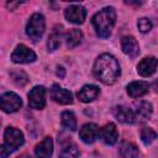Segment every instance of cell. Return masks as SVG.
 <instances>
[{"label":"cell","mask_w":158,"mask_h":158,"mask_svg":"<svg viewBox=\"0 0 158 158\" xmlns=\"http://www.w3.org/2000/svg\"><path fill=\"white\" fill-rule=\"evenodd\" d=\"M93 74L98 80L106 85L115 84L121 74L120 64L114 56L109 53H102L95 59Z\"/></svg>","instance_id":"6da1fadb"},{"label":"cell","mask_w":158,"mask_h":158,"mask_svg":"<svg viewBox=\"0 0 158 158\" xmlns=\"http://www.w3.org/2000/svg\"><path fill=\"white\" fill-rule=\"evenodd\" d=\"M116 22V11L114 7L107 6L101 9L93 16L91 23L94 26L95 33L101 38H107L111 35V31Z\"/></svg>","instance_id":"7a4b0ae2"},{"label":"cell","mask_w":158,"mask_h":158,"mask_svg":"<svg viewBox=\"0 0 158 158\" xmlns=\"http://www.w3.org/2000/svg\"><path fill=\"white\" fill-rule=\"evenodd\" d=\"M44 30H46V21H44V16L42 14H33L28 22H27V26H26V33L27 36L33 41V42H37L42 38L43 33H44Z\"/></svg>","instance_id":"3957f363"},{"label":"cell","mask_w":158,"mask_h":158,"mask_svg":"<svg viewBox=\"0 0 158 158\" xmlns=\"http://www.w3.org/2000/svg\"><path fill=\"white\" fill-rule=\"evenodd\" d=\"M21 105H22V100L16 93L7 91L0 96V109L4 112L7 114L16 112L21 107Z\"/></svg>","instance_id":"277c9868"},{"label":"cell","mask_w":158,"mask_h":158,"mask_svg":"<svg viewBox=\"0 0 158 158\" xmlns=\"http://www.w3.org/2000/svg\"><path fill=\"white\" fill-rule=\"evenodd\" d=\"M11 59L14 63L25 64V63L35 62L37 59V56L32 49H30L25 44H17L16 48L14 49L12 54H11Z\"/></svg>","instance_id":"5b68a950"},{"label":"cell","mask_w":158,"mask_h":158,"mask_svg":"<svg viewBox=\"0 0 158 158\" xmlns=\"http://www.w3.org/2000/svg\"><path fill=\"white\" fill-rule=\"evenodd\" d=\"M4 139H5V144L7 147H10L14 151H16L17 148H20L23 142H25V138H23V133L15 128V127H7L4 132Z\"/></svg>","instance_id":"8992f818"},{"label":"cell","mask_w":158,"mask_h":158,"mask_svg":"<svg viewBox=\"0 0 158 158\" xmlns=\"http://www.w3.org/2000/svg\"><path fill=\"white\" fill-rule=\"evenodd\" d=\"M28 104L32 109L42 110L46 106V89L42 85H36L28 93Z\"/></svg>","instance_id":"52a82bcc"},{"label":"cell","mask_w":158,"mask_h":158,"mask_svg":"<svg viewBox=\"0 0 158 158\" xmlns=\"http://www.w3.org/2000/svg\"><path fill=\"white\" fill-rule=\"evenodd\" d=\"M64 16L69 22L75 23V25H80L84 22L85 17H86V10L80 5H72V6L65 9Z\"/></svg>","instance_id":"ba28073f"},{"label":"cell","mask_w":158,"mask_h":158,"mask_svg":"<svg viewBox=\"0 0 158 158\" xmlns=\"http://www.w3.org/2000/svg\"><path fill=\"white\" fill-rule=\"evenodd\" d=\"M99 136L104 143H106L109 146L115 144L118 139V131L116 128V125L112 122L106 123L102 128L99 130Z\"/></svg>","instance_id":"9c48e42d"},{"label":"cell","mask_w":158,"mask_h":158,"mask_svg":"<svg viewBox=\"0 0 158 158\" xmlns=\"http://www.w3.org/2000/svg\"><path fill=\"white\" fill-rule=\"evenodd\" d=\"M51 96L56 102L62 105H69L73 102V94L69 90L59 86L58 84H53L51 89Z\"/></svg>","instance_id":"30bf717a"},{"label":"cell","mask_w":158,"mask_h":158,"mask_svg":"<svg viewBox=\"0 0 158 158\" xmlns=\"http://www.w3.org/2000/svg\"><path fill=\"white\" fill-rule=\"evenodd\" d=\"M98 136H99V126L96 123H93V122L83 125L80 131H79L80 139L84 143H88V144L94 143L95 139L98 138Z\"/></svg>","instance_id":"8fae6325"},{"label":"cell","mask_w":158,"mask_h":158,"mask_svg":"<svg viewBox=\"0 0 158 158\" xmlns=\"http://www.w3.org/2000/svg\"><path fill=\"white\" fill-rule=\"evenodd\" d=\"M112 114L115 118L122 123H133L136 121V116L133 111L123 105H117L112 109Z\"/></svg>","instance_id":"7c38bea8"},{"label":"cell","mask_w":158,"mask_h":158,"mask_svg":"<svg viewBox=\"0 0 158 158\" xmlns=\"http://www.w3.org/2000/svg\"><path fill=\"white\" fill-rule=\"evenodd\" d=\"M100 94V89L94 84H86L84 85L78 93L77 96L81 102H90L95 100Z\"/></svg>","instance_id":"4fadbf2b"},{"label":"cell","mask_w":158,"mask_h":158,"mask_svg":"<svg viewBox=\"0 0 158 158\" xmlns=\"http://www.w3.org/2000/svg\"><path fill=\"white\" fill-rule=\"evenodd\" d=\"M121 48L125 54H127L131 58H135L139 53V47L133 36H125L121 40Z\"/></svg>","instance_id":"5bb4252c"},{"label":"cell","mask_w":158,"mask_h":158,"mask_svg":"<svg viewBox=\"0 0 158 158\" xmlns=\"http://www.w3.org/2000/svg\"><path fill=\"white\" fill-rule=\"evenodd\" d=\"M157 69V59L154 57H147L143 58L138 65H137V72L141 77H151Z\"/></svg>","instance_id":"9a60e30c"},{"label":"cell","mask_w":158,"mask_h":158,"mask_svg":"<svg viewBox=\"0 0 158 158\" xmlns=\"http://www.w3.org/2000/svg\"><path fill=\"white\" fill-rule=\"evenodd\" d=\"M53 153V141L51 137H46L35 148V154L37 158H51Z\"/></svg>","instance_id":"2e32d148"},{"label":"cell","mask_w":158,"mask_h":158,"mask_svg":"<svg viewBox=\"0 0 158 158\" xmlns=\"http://www.w3.org/2000/svg\"><path fill=\"white\" fill-rule=\"evenodd\" d=\"M127 94L131 98H141L148 93L149 85L146 81H132L127 85Z\"/></svg>","instance_id":"e0dca14e"},{"label":"cell","mask_w":158,"mask_h":158,"mask_svg":"<svg viewBox=\"0 0 158 158\" xmlns=\"http://www.w3.org/2000/svg\"><path fill=\"white\" fill-rule=\"evenodd\" d=\"M136 118H148L152 114V105L148 101H138L135 104V111H133Z\"/></svg>","instance_id":"ac0fdd59"},{"label":"cell","mask_w":158,"mask_h":158,"mask_svg":"<svg viewBox=\"0 0 158 158\" xmlns=\"http://www.w3.org/2000/svg\"><path fill=\"white\" fill-rule=\"evenodd\" d=\"M120 153L123 158H138L139 149L137 148L136 144L131 142H123L120 146Z\"/></svg>","instance_id":"d6986e66"},{"label":"cell","mask_w":158,"mask_h":158,"mask_svg":"<svg viewBox=\"0 0 158 158\" xmlns=\"http://www.w3.org/2000/svg\"><path fill=\"white\" fill-rule=\"evenodd\" d=\"M60 121H62V126L64 128L70 130V131L77 130V118L72 111H63L62 116H60Z\"/></svg>","instance_id":"ffe728a7"},{"label":"cell","mask_w":158,"mask_h":158,"mask_svg":"<svg viewBox=\"0 0 158 158\" xmlns=\"http://www.w3.org/2000/svg\"><path fill=\"white\" fill-rule=\"evenodd\" d=\"M65 38H67V44H68V47H69V48H74V47H77V46L81 42V40H83V33H81V31L78 30V28H72V30L67 33Z\"/></svg>","instance_id":"44dd1931"},{"label":"cell","mask_w":158,"mask_h":158,"mask_svg":"<svg viewBox=\"0 0 158 158\" xmlns=\"http://www.w3.org/2000/svg\"><path fill=\"white\" fill-rule=\"evenodd\" d=\"M79 154L80 152L75 144H68L62 149L59 158H78Z\"/></svg>","instance_id":"7402d4cb"},{"label":"cell","mask_w":158,"mask_h":158,"mask_svg":"<svg viewBox=\"0 0 158 158\" xmlns=\"http://www.w3.org/2000/svg\"><path fill=\"white\" fill-rule=\"evenodd\" d=\"M156 138H157V133H156L154 130H152L149 127L142 128V131H141V139H142V142L144 144H151Z\"/></svg>","instance_id":"603a6c76"},{"label":"cell","mask_w":158,"mask_h":158,"mask_svg":"<svg viewBox=\"0 0 158 158\" xmlns=\"http://www.w3.org/2000/svg\"><path fill=\"white\" fill-rule=\"evenodd\" d=\"M60 37H62V35H60L59 32H57V31H54V32L49 36V38H48V43H47V46H48V51L53 52V51H56V49L60 46Z\"/></svg>","instance_id":"cb8c5ba5"},{"label":"cell","mask_w":158,"mask_h":158,"mask_svg":"<svg viewBox=\"0 0 158 158\" xmlns=\"http://www.w3.org/2000/svg\"><path fill=\"white\" fill-rule=\"evenodd\" d=\"M11 77H12V80H14L17 85H20V86L25 85V84L28 81V78H27L26 73H23L22 70H15V72H12V73H11Z\"/></svg>","instance_id":"d4e9b609"},{"label":"cell","mask_w":158,"mask_h":158,"mask_svg":"<svg viewBox=\"0 0 158 158\" xmlns=\"http://www.w3.org/2000/svg\"><path fill=\"white\" fill-rule=\"evenodd\" d=\"M137 27H138V30H139L142 33H146V32H149V31L152 30V22H151L148 19L142 17V19L138 20Z\"/></svg>","instance_id":"484cf974"},{"label":"cell","mask_w":158,"mask_h":158,"mask_svg":"<svg viewBox=\"0 0 158 158\" xmlns=\"http://www.w3.org/2000/svg\"><path fill=\"white\" fill-rule=\"evenodd\" d=\"M10 153H12V149L10 147H7L5 143L0 144V158H7Z\"/></svg>","instance_id":"4316f807"},{"label":"cell","mask_w":158,"mask_h":158,"mask_svg":"<svg viewBox=\"0 0 158 158\" xmlns=\"http://www.w3.org/2000/svg\"><path fill=\"white\" fill-rule=\"evenodd\" d=\"M57 75H58L59 78H64V75H65V70H64L63 67H58V68H57Z\"/></svg>","instance_id":"83f0119b"},{"label":"cell","mask_w":158,"mask_h":158,"mask_svg":"<svg viewBox=\"0 0 158 158\" xmlns=\"http://www.w3.org/2000/svg\"><path fill=\"white\" fill-rule=\"evenodd\" d=\"M20 4H21V2H19V1H17V2H7V4H6V6H7V9L12 10L15 6H19Z\"/></svg>","instance_id":"f1b7e54d"},{"label":"cell","mask_w":158,"mask_h":158,"mask_svg":"<svg viewBox=\"0 0 158 158\" xmlns=\"http://www.w3.org/2000/svg\"><path fill=\"white\" fill-rule=\"evenodd\" d=\"M19 158H32L31 156H28V154H26V153H23V154H21Z\"/></svg>","instance_id":"f546056e"}]
</instances>
